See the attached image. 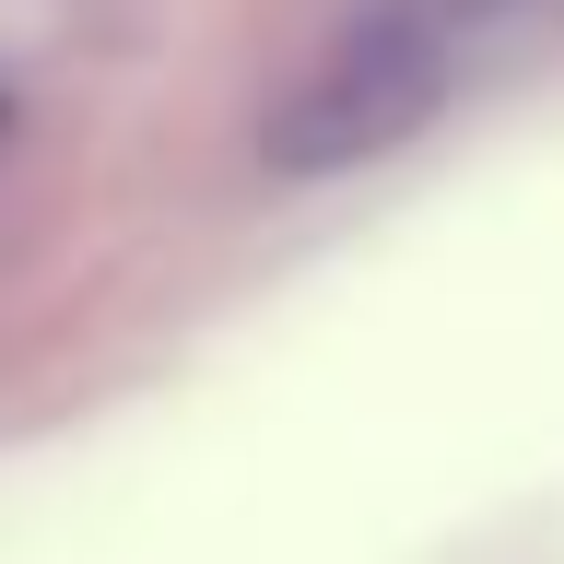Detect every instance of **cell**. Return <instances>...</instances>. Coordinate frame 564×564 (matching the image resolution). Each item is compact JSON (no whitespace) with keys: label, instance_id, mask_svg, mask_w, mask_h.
<instances>
[{"label":"cell","instance_id":"1","mask_svg":"<svg viewBox=\"0 0 564 564\" xmlns=\"http://www.w3.org/2000/svg\"><path fill=\"white\" fill-rule=\"evenodd\" d=\"M518 0H377L365 24L329 47V59L271 106L259 130V165L282 176H341V165H377L388 141H412L435 106L494 59Z\"/></svg>","mask_w":564,"mask_h":564}]
</instances>
